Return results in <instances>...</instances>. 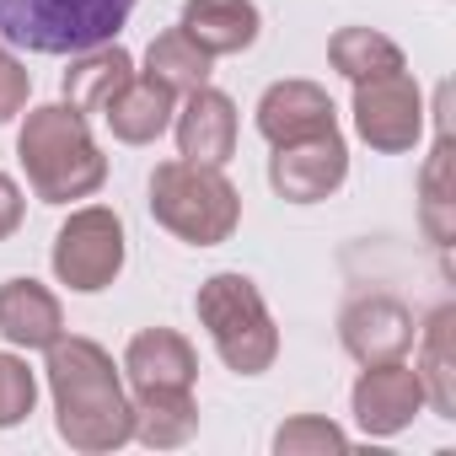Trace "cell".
Wrapping results in <instances>:
<instances>
[{
	"label": "cell",
	"mask_w": 456,
	"mask_h": 456,
	"mask_svg": "<svg viewBox=\"0 0 456 456\" xmlns=\"http://www.w3.org/2000/svg\"><path fill=\"white\" fill-rule=\"evenodd\" d=\"M49 397H54V429L70 451L81 456H108L118 445L134 440V413H129V392L124 376L113 365V354L97 338L81 333H60L49 344Z\"/></svg>",
	"instance_id": "6da1fadb"
},
{
	"label": "cell",
	"mask_w": 456,
	"mask_h": 456,
	"mask_svg": "<svg viewBox=\"0 0 456 456\" xmlns=\"http://www.w3.org/2000/svg\"><path fill=\"white\" fill-rule=\"evenodd\" d=\"M17 161L28 172V188L44 204L92 199L108 183V156L92 140L86 113H76L70 102H38V108H28V118L17 129Z\"/></svg>",
	"instance_id": "7a4b0ae2"
},
{
	"label": "cell",
	"mask_w": 456,
	"mask_h": 456,
	"mask_svg": "<svg viewBox=\"0 0 456 456\" xmlns=\"http://www.w3.org/2000/svg\"><path fill=\"white\" fill-rule=\"evenodd\" d=\"M151 215L188 248H220L242 225V193L220 167L177 156L151 172Z\"/></svg>",
	"instance_id": "3957f363"
},
{
	"label": "cell",
	"mask_w": 456,
	"mask_h": 456,
	"mask_svg": "<svg viewBox=\"0 0 456 456\" xmlns=\"http://www.w3.org/2000/svg\"><path fill=\"white\" fill-rule=\"evenodd\" d=\"M193 312H199V328L209 333L215 354L225 360V370L237 376H264L274 370L280 360V328L264 306V290L237 274V269H220L199 285L193 296Z\"/></svg>",
	"instance_id": "277c9868"
},
{
	"label": "cell",
	"mask_w": 456,
	"mask_h": 456,
	"mask_svg": "<svg viewBox=\"0 0 456 456\" xmlns=\"http://www.w3.org/2000/svg\"><path fill=\"white\" fill-rule=\"evenodd\" d=\"M134 0H0V44L28 54H81L113 44Z\"/></svg>",
	"instance_id": "5b68a950"
},
{
	"label": "cell",
	"mask_w": 456,
	"mask_h": 456,
	"mask_svg": "<svg viewBox=\"0 0 456 456\" xmlns=\"http://www.w3.org/2000/svg\"><path fill=\"white\" fill-rule=\"evenodd\" d=\"M124 258H129V242H124V220L108 209V204H81L70 209V220L60 225L54 237V280L70 285L76 296H97L108 290L118 274H124Z\"/></svg>",
	"instance_id": "8992f818"
},
{
	"label": "cell",
	"mask_w": 456,
	"mask_h": 456,
	"mask_svg": "<svg viewBox=\"0 0 456 456\" xmlns=\"http://www.w3.org/2000/svg\"><path fill=\"white\" fill-rule=\"evenodd\" d=\"M354 134L381 156L413 151L424 140V92H419V81L408 70L354 81Z\"/></svg>",
	"instance_id": "52a82bcc"
},
{
	"label": "cell",
	"mask_w": 456,
	"mask_h": 456,
	"mask_svg": "<svg viewBox=\"0 0 456 456\" xmlns=\"http://www.w3.org/2000/svg\"><path fill=\"white\" fill-rule=\"evenodd\" d=\"M344 177H349V145L338 129L296 140V145H274V156H269V183L290 204H317V199L338 193Z\"/></svg>",
	"instance_id": "ba28073f"
},
{
	"label": "cell",
	"mask_w": 456,
	"mask_h": 456,
	"mask_svg": "<svg viewBox=\"0 0 456 456\" xmlns=\"http://www.w3.org/2000/svg\"><path fill=\"white\" fill-rule=\"evenodd\" d=\"M349 408H354V424L360 435L370 440H392L413 424V413L424 408V381L413 365L403 360H387V365H365L354 392H349Z\"/></svg>",
	"instance_id": "9c48e42d"
},
{
	"label": "cell",
	"mask_w": 456,
	"mask_h": 456,
	"mask_svg": "<svg viewBox=\"0 0 456 456\" xmlns=\"http://www.w3.org/2000/svg\"><path fill=\"white\" fill-rule=\"evenodd\" d=\"M413 312L397 296H354L338 312V344L360 365H387L413 349Z\"/></svg>",
	"instance_id": "30bf717a"
},
{
	"label": "cell",
	"mask_w": 456,
	"mask_h": 456,
	"mask_svg": "<svg viewBox=\"0 0 456 456\" xmlns=\"http://www.w3.org/2000/svg\"><path fill=\"white\" fill-rule=\"evenodd\" d=\"M172 129H177V156L183 161L225 167L237 156V102L225 92H215V86L188 92L183 113H172Z\"/></svg>",
	"instance_id": "8fae6325"
},
{
	"label": "cell",
	"mask_w": 456,
	"mask_h": 456,
	"mask_svg": "<svg viewBox=\"0 0 456 456\" xmlns=\"http://www.w3.org/2000/svg\"><path fill=\"white\" fill-rule=\"evenodd\" d=\"M328 129H338V113L317 81H274L258 97V134L269 145H296V140H312Z\"/></svg>",
	"instance_id": "7c38bea8"
},
{
	"label": "cell",
	"mask_w": 456,
	"mask_h": 456,
	"mask_svg": "<svg viewBox=\"0 0 456 456\" xmlns=\"http://www.w3.org/2000/svg\"><path fill=\"white\" fill-rule=\"evenodd\" d=\"M124 376L134 392H193L199 354L177 328H140L124 349Z\"/></svg>",
	"instance_id": "4fadbf2b"
},
{
	"label": "cell",
	"mask_w": 456,
	"mask_h": 456,
	"mask_svg": "<svg viewBox=\"0 0 456 456\" xmlns=\"http://www.w3.org/2000/svg\"><path fill=\"white\" fill-rule=\"evenodd\" d=\"M65 333L60 296L38 280H6L0 285V338L12 349H49Z\"/></svg>",
	"instance_id": "5bb4252c"
},
{
	"label": "cell",
	"mask_w": 456,
	"mask_h": 456,
	"mask_svg": "<svg viewBox=\"0 0 456 456\" xmlns=\"http://www.w3.org/2000/svg\"><path fill=\"white\" fill-rule=\"evenodd\" d=\"M177 28H183L209 60H220V54L253 49L258 33H264V17H258L253 0H188Z\"/></svg>",
	"instance_id": "9a60e30c"
},
{
	"label": "cell",
	"mask_w": 456,
	"mask_h": 456,
	"mask_svg": "<svg viewBox=\"0 0 456 456\" xmlns=\"http://www.w3.org/2000/svg\"><path fill=\"white\" fill-rule=\"evenodd\" d=\"M172 113H177V97L151 76H129L113 92V102L102 108L113 140H124V145H156L172 129Z\"/></svg>",
	"instance_id": "2e32d148"
},
{
	"label": "cell",
	"mask_w": 456,
	"mask_h": 456,
	"mask_svg": "<svg viewBox=\"0 0 456 456\" xmlns=\"http://www.w3.org/2000/svg\"><path fill=\"white\" fill-rule=\"evenodd\" d=\"M134 76V60H129V49L113 38V44H97V49H81V54H70V70H65V81H60V92H65V102L76 108V113H102L108 102H113V92L124 86Z\"/></svg>",
	"instance_id": "e0dca14e"
},
{
	"label": "cell",
	"mask_w": 456,
	"mask_h": 456,
	"mask_svg": "<svg viewBox=\"0 0 456 456\" xmlns=\"http://www.w3.org/2000/svg\"><path fill=\"white\" fill-rule=\"evenodd\" d=\"M419 381H424V403L440 419H456V306H435L419 338Z\"/></svg>",
	"instance_id": "ac0fdd59"
},
{
	"label": "cell",
	"mask_w": 456,
	"mask_h": 456,
	"mask_svg": "<svg viewBox=\"0 0 456 456\" xmlns=\"http://www.w3.org/2000/svg\"><path fill=\"white\" fill-rule=\"evenodd\" d=\"M129 413H134V440L151 445V451H177L199 429L193 392H134Z\"/></svg>",
	"instance_id": "d6986e66"
},
{
	"label": "cell",
	"mask_w": 456,
	"mask_h": 456,
	"mask_svg": "<svg viewBox=\"0 0 456 456\" xmlns=\"http://www.w3.org/2000/svg\"><path fill=\"white\" fill-rule=\"evenodd\" d=\"M419 220L435 248H451L456 237V183H451V134H435V151L424 156L419 172Z\"/></svg>",
	"instance_id": "ffe728a7"
},
{
	"label": "cell",
	"mask_w": 456,
	"mask_h": 456,
	"mask_svg": "<svg viewBox=\"0 0 456 456\" xmlns=\"http://www.w3.org/2000/svg\"><path fill=\"white\" fill-rule=\"evenodd\" d=\"M209 70H215V60H209L183 28H167V33L151 38V49H145V76L161 81L172 97H188V92L209 86Z\"/></svg>",
	"instance_id": "44dd1931"
},
{
	"label": "cell",
	"mask_w": 456,
	"mask_h": 456,
	"mask_svg": "<svg viewBox=\"0 0 456 456\" xmlns=\"http://www.w3.org/2000/svg\"><path fill=\"white\" fill-rule=\"evenodd\" d=\"M328 60L344 81H370V76H392V70H408L403 65V49L376 33V28H338L328 38Z\"/></svg>",
	"instance_id": "7402d4cb"
},
{
	"label": "cell",
	"mask_w": 456,
	"mask_h": 456,
	"mask_svg": "<svg viewBox=\"0 0 456 456\" xmlns=\"http://www.w3.org/2000/svg\"><path fill=\"white\" fill-rule=\"evenodd\" d=\"M274 451L280 456H338L349 451V435L322 413H296L274 429Z\"/></svg>",
	"instance_id": "603a6c76"
},
{
	"label": "cell",
	"mask_w": 456,
	"mask_h": 456,
	"mask_svg": "<svg viewBox=\"0 0 456 456\" xmlns=\"http://www.w3.org/2000/svg\"><path fill=\"white\" fill-rule=\"evenodd\" d=\"M38 403V376L22 354H0V429H17Z\"/></svg>",
	"instance_id": "cb8c5ba5"
},
{
	"label": "cell",
	"mask_w": 456,
	"mask_h": 456,
	"mask_svg": "<svg viewBox=\"0 0 456 456\" xmlns=\"http://www.w3.org/2000/svg\"><path fill=\"white\" fill-rule=\"evenodd\" d=\"M33 97V76L17 54H0V124H12Z\"/></svg>",
	"instance_id": "d4e9b609"
},
{
	"label": "cell",
	"mask_w": 456,
	"mask_h": 456,
	"mask_svg": "<svg viewBox=\"0 0 456 456\" xmlns=\"http://www.w3.org/2000/svg\"><path fill=\"white\" fill-rule=\"evenodd\" d=\"M22 215H28V199H22L17 177H12V172H0V242H6V237H17Z\"/></svg>",
	"instance_id": "484cf974"
},
{
	"label": "cell",
	"mask_w": 456,
	"mask_h": 456,
	"mask_svg": "<svg viewBox=\"0 0 456 456\" xmlns=\"http://www.w3.org/2000/svg\"><path fill=\"white\" fill-rule=\"evenodd\" d=\"M0 54H6V49H0Z\"/></svg>",
	"instance_id": "4316f807"
}]
</instances>
